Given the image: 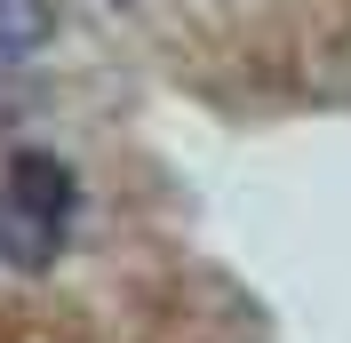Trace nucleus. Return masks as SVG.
<instances>
[{
  "mask_svg": "<svg viewBox=\"0 0 351 343\" xmlns=\"http://www.w3.org/2000/svg\"><path fill=\"white\" fill-rule=\"evenodd\" d=\"M48 0H0V72H16V64H32L48 48Z\"/></svg>",
  "mask_w": 351,
  "mask_h": 343,
  "instance_id": "f03ea898",
  "label": "nucleus"
},
{
  "mask_svg": "<svg viewBox=\"0 0 351 343\" xmlns=\"http://www.w3.org/2000/svg\"><path fill=\"white\" fill-rule=\"evenodd\" d=\"M72 224V168L48 152H16L8 160V200H0V248L16 263H48Z\"/></svg>",
  "mask_w": 351,
  "mask_h": 343,
  "instance_id": "f257e3e1",
  "label": "nucleus"
}]
</instances>
